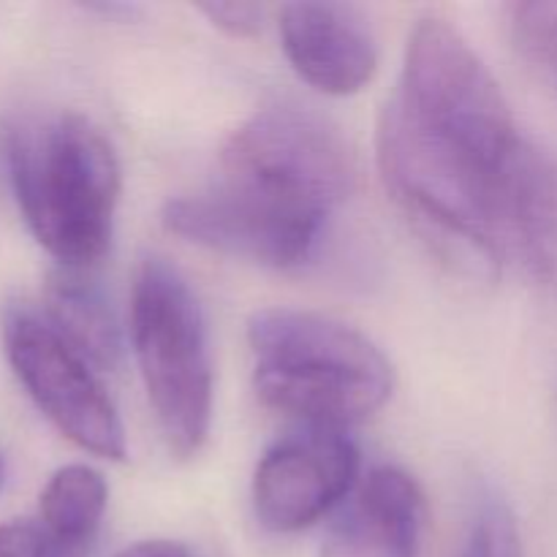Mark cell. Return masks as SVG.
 I'll list each match as a JSON object with an SVG mask.
<instances>
[{
	"mask_svg": "<svg viewBox=\"0 0 557 557\" xmlns=\"http://www.w3.org/2000/svg\"><path fill=\"white\" fill-rule=\"evenodd\" d=\"M520 145L509 101L462 33L441 16L419 20L400 90L375 134L392 199L430 232L487 234L500 177Z\"/></svg>",
	"mask_w": 557,
	"mask_h": 557,
	"instance_id": "cell-1",
	"label": "cell"
},
{
	"mask_svg": "<svg viewBox=\"0 0 557 557\" xmlns=\"http://www.w3.org/2000/svg\"><path fill=\"white\" fill-rule=\"evenodd\" d=\"M3 156L27 228L65 270L107 256L120 196V163L107 136L74 112L14 120Z\"/></svg>",
	"mask_w": 557,
	"mask_h": 557,
	"instance_id": "cell-2",
	"label": "cell"
},
{
	"mask_svg": "<svg viewBox=\"0 0 557 557\" xmlns=\"http://www.w3.org/2000/svg\"><path fill=\"white\" fill-rule=\"evenodd\" d=\"M253 384L264 406L308 428L343 430L392 397V364L370 337L330 315L267 308L250 319Z\"/></svg>",
	"mask_w": 557,
	"mask_h": 557,
	"instance_id": "cell-3",
	"label": "cell"
},
{
	"mask_svg": "<svg viewBox=\"0 0 557 557\" xmlns=\"http://www.w3.org/2000/svg\"><path fill=\"white\" fill-rule=\"evenodd\" d=\"M351 174L335 125L310 109L277 103L228 136L215 185L275 226L324 237L332 212L351 190Z\"/></svg>",
	"mask_w": 557,
	"mask_h": 557,
	"instance_id": "cell-4",
	"label": "cell"
},
{
	"mask_svg": "<svg viewBox=\"0 0 557 557\" xmlns=\"http://www.w3.org/2000/svg\"><path fill=\"white\" fill-rule=\"evenodd\" d=\"M131 341L169 451L194 457L212 422V364L201 305L163 259L141 261L131 292Z\"/></svg>",
	"mask_w": 557,
	"mask_h": 557,
	"instance_id": "cell-5",
	"label": "cell"
},
{
	"mask_svg": "<svg viewBox=\"0 0 557 557\" xmlns=\"http://www.w3.org/2000/svg\"><path fill=\"white\" fill-rule=\"evenodd\" d=\"M3 346L11 370L38 411L79 449L125 460V430L90 362L74 351L44 315L14 308L5 315Z\"/></svg>",
	"mask_w": 557,
	"mask_h": 557,
	"instance_id": "cell-6",
	"label": "cell"
},
{
	"mask_svg": "<svg viewBox=\"0 0 557 557\" xmlns=\"http://www.w3.org/2000/svg\"><path fill=\"white\" fill-rule=\"evenodd\" d=\"M359 476V451L343 430L305 428L261 457L253 511L272 533H297L335 509Z\"/></svg>",
	"mask_w": 557,
	"mask_h": 557,
	"instance_id": "cell-7",
	"label": "cell"
},
{
	"mask_svg": "<svg viewBox=\"0 0 557 557\" xmlns=\"http://www.w3.org/2000/svg\"><path fill=\"white\" fill-rule=\"evenodd\" d=\"M281 38L299 79L326 96H354L379 69V47L362 11L343 3H288Z\"/></svg>",
	"mask_w": 557,
	"mask_h": 557,
	"instance_id": "cell-8",
	"label": "cell"
},
{
	"mask_svg": "<svg viewBox=\"0 0 557 557\" xmlns=\"http://www.w3.org/2000/svg\"><path fill=\"white\" fill-rule=\"evenodd\" d=\"M495 245L536 286L557 294V161L522 139L498 185Z\"/></svg>",
	"mask_w": 557,
	"mask_h": 557,
	"instance_id": "cell-9",
	"label": "cell"
},
{
	"mask_svg": "<svg viewBox=\"0 0 557 557\" xmlns=\"http://www.w3.org/2000/svg\"><path fill=\"white\" fill-rule=\"evenodd\" d=\"M424 498L406 471L381 466L332 528L321 557H417Z\"/></svg>",
	"mask_w": 557,
	"mask_h": 557,
	"instance_id": "cell-10",
	"label": "cell"
},
{
	"mask_svg": "<svg viewBox=\"0 0 557 557\" xmlns=\"http://www.w3.org/2000/svg\"><path fill=\"white\" fill-rule=\"evenodd\" d=\"M47 315L52 330L87 362L112 368L120 354L117 315L107 294L90 277V270L60 267L44 292Z\"/></svg>",
	"mask_w": 557,
	"mask_h": 557,
	"instance_id": "cell-11",
	"label": "cell"
},
{
	"mask_svg": "<svg viewBox=\"0 0 557 557\" xmlns=\"http://www.w3.org/2000/svg\"><path fill=\"white\" fill-rule=\"evenodd\" d=\"M107 482L90 466H63L38 500V522L65 557H87L107 511Z\"/></svg>",
	"mask_w": 557,
	"mask_h": 557,
	"instance_id": "cell-12",
	"label": "cell"
},
{
	"mask_svg": "<svg viewBox=\"0 0 557 557\" xmlns=\"http://www.w3.org/2000/svg\"><path fill=\"white\" fill-rule=\"evenodd\" d=\"M506 20L517 52L528 63L557 74V0L511 3Z\"/></svg>",
	"mask_w": 557,
	"mask_h": 557,
	"instance_id": "cell-13",
	"label": "cell"
},
{
	"mask_svg": "<svg viewBox=\"0 0 557 557\" xmlns=\"http://www.w3.org/2000/svg\"><path fill=\"white\" fill-rule=\"evenodd\" d=\"M460 557H522L520 531L509 506L495 498L482 506Z\"/></svg>",
	"mask_w": 557,
	"mask_h": 557,
	"instance_id": "cell-14",
	"label": "cell"
},
{
	"mask_svg": "<svg viewBox=\"0 0 557 557\" xmlns=\"http://www.w3.org/2000/svg\"><path fill=\"white\" fill-rule=\"evenodd\" d=\"M0 557H65L38 520H11L0 525Z\"/></svg>",
	"mask_w": 557,
	"mask_h": 557,
	"instance_id": "cell-15",
	"label": "cell"
},
{
	"mask_svg": "<svg viewBox=\"0 0 557 557\" xmlns=\"http://www.w3.org/2000/svg\"><path fill=\"white\" fill-rule=\"evenodd\" d=\"M199 11L232 38H250L264 25V5L259 3H201Z\"/></svg>",
	"mask_w": 557,
	"mask_h": 557,
	"instance_id": "cell-16",
	"label": "cell"
},
{
	"mask_svg": "<svg viewBox=\"0 0 557 557\" xmlns=\"http://www.w3.org/2000/svg\"><path fill=\"white\" fill-rule=\"evenodd\" d=\"M114 557H199L190 547L166 539H150V542H136L131 547L120 549Z\"/></svg>",
	"mask_w": 557,
	"mask_h": 557,
	"instance_id": "cell-17",
	"label": "cell"
},
{
	"mask_svg": "<svg viewBox=\"0 0 557 557\" xmlns=\"http://www.w3.org/2000/svg\"><path fill=\"white\" fill-rule=\"evenodd\" d=\"M0 482H3V460H0Z\"/></svg>",
	"mask_w": 557,
	"mask_h": 557,
	"instance_id": "cell-18",
	"label": "cell"
}]
</instances>
